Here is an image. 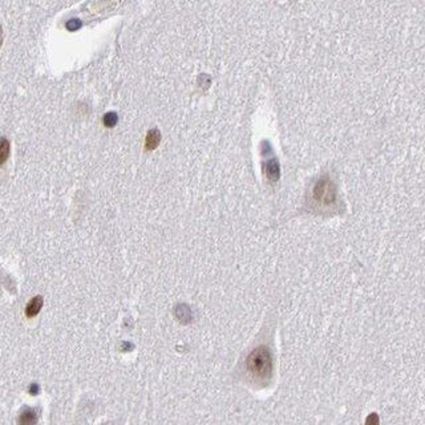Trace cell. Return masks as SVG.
Returning <instances> with one entry per match:
<instances>
[{
	"label": "cell",
	"instance_id": "obj_1",
	"mask_svg": "<svg viewBox=\"0 0 425 425\" xmlns=\"http://www.w3.org/2000/svg\"><path fill=\"white\" fill-rule=\"evenodd\" d=\"M272 355L266 346H259L251 351L246 359V368L255 380L266 381L272 375Z\"/></svg>",
	"mask_w": 425,
	"mask_h": 425
},
{
	"label": "cell",
	"instance_id": "obj_2",
	"mask_svg": "<svg viewBox=\"0 0 425 425\" xmlns=\"http://www.w3.org/2000/svg\"><path fill=\"white\" fill-rule=\"evenodd\" d=\"M311 201L317 208L320 209H331L338 205L336 185L329 175H321L315 182L311 192Z\"/></svg>",
	"mask_w": 425,
	"mask_h": 425
},
{
	"label": "cell",
	"instance_id": "obj_3",
	"mask_svg": "<svg viewBox=\"0 0 425 425\" xmlns=\"http://www.w3.org/2000/svg\"><path fill=\"white\" fill-rule=\"evenodd\" d=\"M38 424V413L32 408H25L21 411L17 419V425H36Z\"/></svg>",
	"mask_w": 425,
	"mask_h": 425
},
{
	"label": "cell",
	"instance_id": "obj_4",
	"mask_svg": "<svg viewBox=\"0 0 425 425\" xmlns=\"http://www.w3.org/2000/svg\"><path fill=\"white\" fill-rule=\"evenodd\" d=\"M43 307V298L42 296H35L32 299L29 300V303L27 305V309H25V315L28 318H34L36 317L40 310Z\"/></svg>",
	"mask_w": 425,
	"mask_h": 425
},
{
	"label": "cell",
	"instance_id": "obj_5",
	"mask_svg": "<svg viewBox=\"0 0 425 425\" xmlns=\"http://www.w3.org/2000/svg\"><path fill=\"white\" fill-rule=\"evenodd\" d=\"M161 142V133L159 129H152L148 132L145 138L146 150H155Z\"/></svg>",
	"mask_w": 425,
	"mask_h": 425
},
{
	"label": "cell",
	"instance_id": "obj_6",
	"mask_svg": "<svg viewBox=\"0 0 425 425\" xmlns=\"http://www.w3.org/2000/svg\"><path fill=\"white\" fill-rule=\"evenodd\" d=\"M266 174L270 181L275 182L279 178V163L275 159H271L268 162L266 163Z\"/></svg>",
	"mask_w": 425,
	"mask_h": 425
},
{
	"label": "cell",
	"instance_id": "obj_7",
	"mask_svg": "<svg viewBox=\"0 0 425 425\" xmlns=\"http://www.w3.org/2000/svg\"><path fill=\"white\" fill-rule=\"evenodd\" d=\"M175 317L178 318L179 321H182V323H189L192 320V311L186 305H179L175 309Z\"/></svg>",
	"mask_w": 425,
	"mask_h": 425
},
{
	"label": "cell",
	"instance_id": "obj_8",
	"mask_svg": "<svg viewBox=\"0 0 425 425\" xmlns=\"http://www.w3.org/2000/svg\"><path fill=\"white\" fill-rule=\"evenodd\" d=\"M9 156V141L7 138H0V166H3Z\"/></svg>",
	"mask_w": 425,
	"mask_h": 425
},
{
	"label": "cell",
	"instance_id": "obj_9",
	"mask_svg": "<svg viewBox=\"0 0 425 425\" xmlns=\"http://www.w3.org/2000/svg\"><path fill=\"white\" fill-rule=\"evenodd\" d=\"M117 121H118V117H117V113L114 112H109L104 116V125L106 126V128L114 126L117 124Z\"/></svg>",
	"mask_w": 425,
	"mask_h": 425
},
{
	"label": "cell",
	"instance_id": "obj_10",
	"mask_svg": "<svg viewBox=\"0 0 425 425\" xmlns=\"http://www.w3.org/2000/svg\"><path fill=\"white\" fill-rule=\"evenodd\" d=\"M366 425H380V419L377 413H370L366 419Z\"/></svg>",
	"mask_w": 425,
	"mask_h": 425
},
{
	"label": "cell",
	"instance_id": "obj_11",
	"mask_svg": "<svg viewBox=\"0 0 425 425\" xmlns=\"http://www.w3.org/2000/svg\"><path fill=\"white\" fill-rule=\"evenodd\" d=\"M80 27H81V23H80V20H76V19L69 20L67 23V28L69 29V31H76V29H79Z\"/></svg>",
	"mask_w": 425,
	"mask_h": 425
},
{
	"label": "cell",
	"instance_id": "obj_12",
	"mask_svg": "<svg viewBox=\"0 0 425 425\" xmlns=\"http://www.w3.org/2000/svg\"><path fill=\"white\" fill-rule=\"evenodd\" d=\"M38 391H39L38 385H35V384H34V385L31 387V391H29V392H31V393H38Z\"/></svg>",
	"mask_w": 425,
	"mask_h": 425
},
{
	"label": "cell",
	"instance_id": "obj_13",
	"mask_svg": "<svg viewBox=\"0 0 425 425\" xmlns=\"http://www.w3.org/2000/svg\"><path fill=\"white\" fill-rule=\"evenodd\" d=\"M1 43H3V29H1V25H0V47H1Z\"/></svg>",
	"mask_w": 425,
	"mask_h": 425
}]
</instances>
